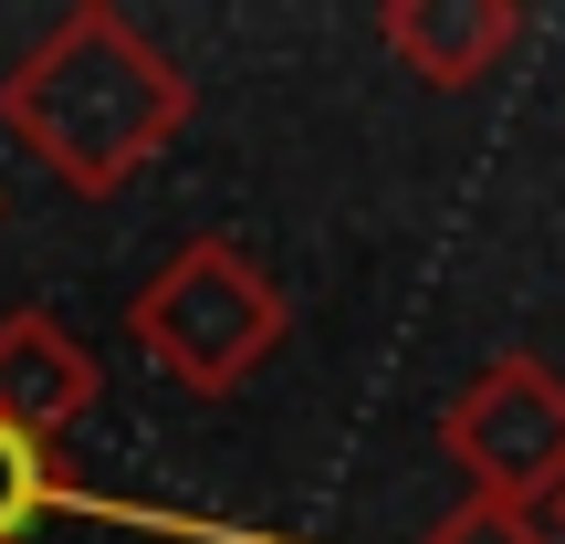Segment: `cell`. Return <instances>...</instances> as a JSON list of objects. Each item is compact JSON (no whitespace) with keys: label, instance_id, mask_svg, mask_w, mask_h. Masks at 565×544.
I'll list each match as a JSON object with an SVG mask.
<instances>
[{"label":"cell","instance_id":"6da1fadb","mask_svg":"<svg viewBox=\"0 0 565 544\" xmlns=\"http://www.w3.org/2000/svg\"><path fill=\"white\" fill-rule=\"evenodd\" d=\"M189 116H200V84L116 0H74L0 74V137L32 168H53V189H74V200H116Z\"/></svg>","mask_w":565,"mask_h":544},{"label":"cell","instance_id":"7a4b0ae2","mask_svg":"<svg viewBox=\"0 0 565 544\" xmlns=\"http://www.w3.org/2000/svg\"><path fill=\"white\" fill-rule=\"evenodd\" d=\"M126 335H137V356L158 366V377H179L189 398H231L252 366L282 356L294 303H282V282L252 263L231 231H200V242H179L126 294Z\"/></svg>","mask_w":565,"mask_h":544},{"label":"cell","instance_id":"3957f363","mask_svg":"<svg viewBox=\"0 0 565 544\" xmlns=\"http://www.w3.org/2000/svg\"><path fill=\"white\" fill-rule=\"evenodd\" d=\"M440 450L471 471V492L503 513H545L565 492V366L545 356H492L450 398Z\"/></svg>","mask_w":565,"mask_h":544},{"label":"cell","instance_id":"277c9868","mask_svg":"<svg viewBox=\"0 0 565 544\" xmlns=\"http://www.w3.org/2000/svg\"><path fill=\"white\" fill-rule=\"evenodd\" d=\"M377 42L419 84L471 95V84H492L534 42V11H524V0H377Z\"/></svg>","mask_w":565,"mask_h":544},{"label":"cell","instance_id":"5b68a950","mask_svg":"<svg viewBox=\"0 0 565 544\" xmlns=\"http://www.w3.org/2000/svg\"><path fill=\"white\" fill-rule=\"evenodd\" d=\"M105 398V366L84 356V335L63 314H0V429H21L32 450L74 440Z\"/></svg>","mask_w":565,"mask_h":544},{"label":"cell","instance_id":"8992f818","mask_svg":"<svg viewBox=\"0 0 565 544\" xmlns=\"http://www.w3.org/2000/svg\"><path fill=\"white\" fill-rule=\"evenodd\" d=\"M53 513H105V524H147V534H189L179 513H137V503H105V492H84V482H63L53 471V450H32L21 429H0V544H32ZM221 544V534H210Z\"/></svg>","mask_w":565,"mask_h":544},{"label":"cell","instance_id":"52a82bcc","mask_svg":"<svg viewBox=\"0 0 565 544\" xmlns=\"http://www.w3.org/2000/svg\"><path fill=\"white\" fill-rule=\"evenodd\" d=\"M419 544H555L545 513H503V503H461V513H440Z\"/></svg>","mask_w":565,"mask_h":544},{"label":"cell","instance_id":"ba28073f","mask_svg":"<svg viewBox=\"0 0 565 544\" xmlns=\"http://www.w3.org/2000/svg\"><path fill=\"white\" fill-rule=\"evenodd\" d=\"M555 544H565V492H555Z\"/></svg>","mask_w":565,"mask_h":544}]
</instances>
